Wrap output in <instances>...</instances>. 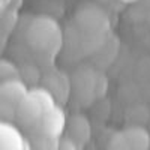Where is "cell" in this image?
<instances>
[{"instance_id":"3","label":"cell","mask_w":150,"mask_h":150,"mask_svg":"<svg viewBox=\"0 0 150 150\" xmlns=\"http://www.w3.org/2000/svg\"><path fill=\"white\" fill-rule=\"evenodd\" d=\"M27 93V86L20 78L0 83V119L15 120L18 107Z\"/></svg>"},{"instance_id":"4","label":"cell","mask_w":150,"mask_h":150,"mask_svg":"<svg viewBox=\"0 0 150 150\" xmlns=\"http://www.w3.org/2000/svg\"><path fill=\"white\" fill-rule=\"evenodd\" d=\"M66 122H68V119L65 114V110L59 104H56L54 107L48 108L44 112L41 122L30 132H35L36 138H39V140L59 143V140L63 137V134L66 131Z\"/></svg>"},{"instance_id":"6","label":"cell","mask_w":150,"mask_h":150,"mask_svg":"<svg viewBox=\"0 0 150 150\" xmlns=\"http://www.w3.org/2000/svg\"><path fill=\"white\" fill-rule=\"evenodd\" d=\"M111 149H135L146 150L150 147V135L143 126H129L117 131L108 141Z\"/></svg>"},{"instance_id":"12","label":"cell","mask_w":150,"mask_h":150,"mask_svg":"<svg viewBox=\"0 0 150 150\" xmlns=\"http://www.w3.org/2000/svg\"><path fill=\"white\" fill-rule=\"evenodd\" d=\"M122 3H126V5H129V3H135V2H138V0H120Z\"/></svg>"},{"instance_id":"5","label":"cell","mask_w":150,"mask_h":150,"mask_svg":"<svg viewBox=\"0 0 150 150\" xmlns=\"http://www.w3.org/2000/svg\"><path fill=\"white\" fill-rule=\"evenodd\" d=\"M77 26L84 36H107L110 18L101 8L89 5L77 12Z\"/></svg>"},{"instance_id":"10","label":"cell","mask_w":150,"mask_h":150,"mask_svg":"<svg viewBox=\"0 0 150 150\" xmlns=\"http://www.w3.org/2000/svg\"><path fill=\"white\" fill-rule=\"evenodd\" d=\"M14 78H20L18 68L12 62L0 59V83L8 81V80H14Z\"/></svg>"},{"instance_id":"9","label":"cell","mask_w":150,"mask_h":150,"mask_svg":"<svg viewBox=\"0 0 150 150\" xmlns=\"http://www.w3.org/2000/svg\"><path fill=\"white\" fill-rule=\"evenodd\" d=\"M47 83H48L47 89L54 95L57 102L68 101V95H69V89H71L68 77H65L63 74H53L47 80Z\"/></svg>"},{"instance_id":"11","label":"cell","mask_w":150,"mask_h":150,"mask_svg":"<svg viewBox=\"0 0 150 150\" xmlns=\"http://www.w3.org/2000/svg\"><path fill=\"white\" fill-rule=\"evenodd\" d=\"M12 2V0H0V9H3V8H6L9 3Z\"/></svg>"},{"instance_id":"1","label":"cell","mask_w":150,"mask_h":150,"mask_svg":"<svg viewBox=\"0 0 150 150\" xmlns=\"http://www.w3.org/2000/svg\"><path fill=\"white\" fill-rule=\"evenodd\" d=\"M29 45L41 56H56L63 45V33L57 21L48 17L36 18L27 30Z\"/></svg>"},{"instance_id":"8","label":"cell","mask_w":150,"mask_h":150,"mask_svg":"<svg viewBox=\"0 0 150 150\" xmlns=\"http://www.w3.org/2000/svg\"><path fill=\"white\" fill-rule=\"evenodd\" d=\"M26 140L9 120H0V149H26Z\"/></svg>"},{"instance_id":"7","label":"cell","mask_w":150,"mask_h":150,"mask_svg":"<svg viewBox=\"0 0 150 150\" xmlns=\"http://www.w3.org/2000/svg\"><path fill=\"white\" fill-rule=\"evenodd\" d=\"M65 132L69 138H72L78 146H83L90 140L92 128H90V123L87 120V117H84L81 114H75V116L68 119Z\"/></svg>"},{"instance_id":"2","label":"cell","mask_w":150,"mask_h":150,"mask_svg":"<svg viewBox=\"0 0 150 150\" xmlns=\"http://www.w3.org/2000/svg\"><path fill=\"white\" fill-rule=\"evenodd\" d=\"M59 104L56 101L54 95L50 92L45 87H35V89L29 90L26 98L21 101L18 111H17V117L15 120L18 125L24 129L33 131L38 123L41 122L44 112Z\"/></svg>"}]
</instances>
